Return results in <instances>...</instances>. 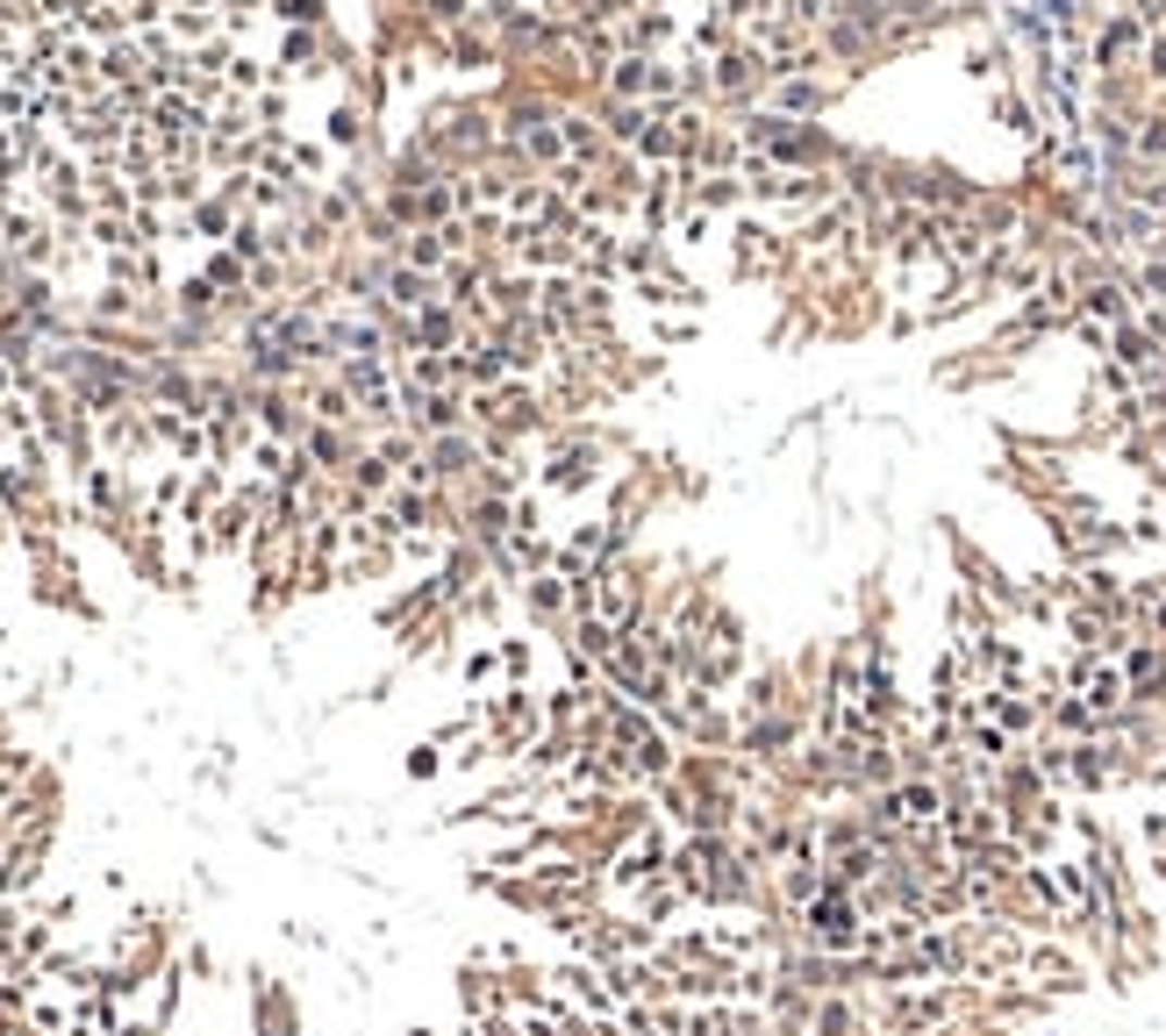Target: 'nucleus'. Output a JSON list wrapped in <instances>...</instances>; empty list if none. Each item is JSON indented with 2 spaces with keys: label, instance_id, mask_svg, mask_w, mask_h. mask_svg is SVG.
Listing matches in <instances>:
<instances>
[{
  "label": "nucleus",
  "instance_id": "f257e3e1",
  "mask_svg": "<svg viewBox=\"0 0 1166 1036\" xmlns=\"http://www.w3.org/2000/svg\"><path fill=\"white\" fill-rule=\"evenodd\" d=\"M816 936H824V944H852V908H844V900H816Z\"/></svg>",
  "mask_w": 1166,
  "mask_h": 1036
}]
</instances>
